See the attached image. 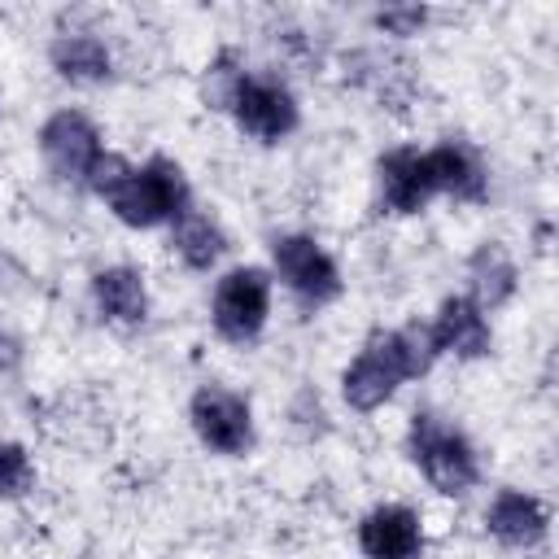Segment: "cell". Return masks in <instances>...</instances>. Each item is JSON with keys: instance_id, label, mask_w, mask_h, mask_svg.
<instances>
[{"instance_id": "30bf717a", "label": "cell", "mask_w": 559, "mask_h": 559, "mask_svg": "<svg viewBox=\"0 0 559 559\" xmlns=\"http://www.w3.org/2000/svg\"><path fill=\"white\" fill-rule=\"evenodd\" d=\"M424 166H428L432 197H454V201H467V205H480L489 197V170H485V162L476 157V148H467L459 140H445V144L424 148Z\"/></svg>"}, {"instance_id": "9c48e42d", "label": "cell", "mask_w": 559, "mask_h": 559, "mask_svg": "<svg viewBox=\"0 0 559 559\" xmlns=\"http://www.w3.org/2000/svg\"><path fill=\"white\" fill-rule=\"evenodd\" d=\"M362 559H415L424 550V524L402 502H380L358 520Z\"/></svg>"}, {"instance_id": "8992f818", "label": "cell", "mask_w": 559, "mask_h": 559, "mask_svg": "<svg viewBox=\"0 0 559 559\" xmlns=\"http://www.w3.org/2000/svg\"><path fill=\"white\" fill-rule=\"evenodd\" d=\"M188 424L197 432V441L214 454H245L253 445V411L240 393L223 389V384H201L188 402Z\"/></svg>"}, {"instance_id": "7a4b0ae2", "label": "cell", "mask_w": 559, "mask_h": 559, "mask_svg": "<svg viewBox=\"0 0 559 559\" xmlns=\"http://www.w3.org/2000/svg\"><path fill=\"white\" fill-rule=\"evenodd\" d=\"M188 201H192L188 179H183L179 162H170V157H148L144 166H131V175L105 197L109 214L135 231L175 223L188 210Z\"/></svg>"}, {"instance_id": "d6986e66", "label": "cell", "mask_w": 559, "mask_h": 559, "mask_svg": "<svg viewBox=\"0 0 559 559\" xmlns=\"http://www.w3.org/2000/svg\"><path fill=\"white\" fill-rule=\"evenodd\" d=\"M35 489V459L22 441H0V498H26Z\"/></svg>"}, {"instance_id": "5b68a950", "label": "cell", "mask_w": 559, "mask_h": 559, "mask_svg": "<svg viewBox=\"0 0 559 559\" xmlns=\"http://www.w3.org/2000/svg\"><path fill=\"white\" fill-rule=\"evenodd\" d=\"M271 266H275V280L301 301V306H328L341 297V266L336 258L306 231H288V236H275L271 245Z\"/></svg>"}, {"instance_id": "5bb4252c", "label": "cell", "mask_w": 559, "mask_h": 559, "mask_svg": "<svg viewBox=\"0 0 559 559\" xmlns=\"http://www.w3.org/2000/svg\"><path fill=\"white\" fill-rule=\"evenodd\" d=\"M92 301L100 310V319L109 323H122V328H135L148 319V284H144V271L118 262V266H100L92 275Z\"/></svg>"}, {"instance_id": "3957f363", "label": "cell", "mask_w": 559, "mask_h": 559, "mask_svg": "<svg viewBox=\"0 0 559 559\" xmlns=\"http://www.w3.org/2000/svg\"><path fill=\"white\" fill-rule=\"evenodd\" d=\"M406 450H411V463L424 472V480L445 498H463L480 485V459H476L472 441L428 411H419L411 419Z\"/></svg>"}, {"instance_id": "ffe728a7", "label": "cell", "mask_w": 559, "mask_h": 559, "mask_svg": "<svg viewBox=\"0 0 559 559\" xmlns=\"http://www.w3.org/2000/svg\"><path fill=\"white\" fill-rule=\"evenodd\" d=\"M371 22H376V31L393 35V39H411V35H419L428 26V9H419V4H393V9H380Z\"/></svg>"}, {"instance_id": "e0dca14e", "label": "cell", "mask_w": 559, "mask_h": 559, "mask_svg": "<svg viewBox=\"0 0 559 559\" xmlns=\"http://www.w3.org/2000/svg\"><path fill=\"white\" fill-rule=\"evenodd\" d=\"M170 249H175V258L188 266V271H210V266H218V258L227 253V231L210 218V214H201V210H183L175 223H170Z\"/></svg>"}, {"instance_id": "ba28073f", "label": "cell", "mask_w": 559, "mask_h": 559, "mask_svg": "<svg viewBox=\"0 0 559 559\" xmlns=\"http://www.w3.org/2000/svg\"><path fill=\"white\" fill-rule=\"evenodd\" d=\"M100 131L83 109H57L39 127V157L61 183H83L100 157Z\"/></svg>"}, {"instance_id": "7c38bea8", "label": "cell", "mask_w": 559, "mask_h": 559, "mask_svg": "<svg viewBox=\"0 0 559 559\" xmlns=\"http://www.w3.org/2000/svg\"><path fill=\"white\" fill-rule=\"evenodd\" d=\"M376 183H380V205L389 214H419L432 201V183H428V166H424V148H389L376 162Z\"/></svg>"}, {"instance_id": "9a60e30c", "label": "cell", "mask_w": 559, "mask_h": 559, "mask_svg": "<svg viewBox=\"0 0 559 559\" xmlns=\"http://www.w3.org/2000/svg\"><path fill=\"white\" fill-rule=\"evenodd\" d=\"M48 61L52 70L74 83V87H96L114 74V52L100 35L92 31H61L52 44H48Z\"/></svg>"}, {"instance_id": "44dd1931", "label": "cell", "mask_w": 559, "mask_h": 559, "mask_svg": "<svg viewBox=\"0 0 559 559\" xmlns=\"http://www.w3.org/2000/svg\"><path fill=\"white\" fill-rule=\"evenodd\" d=\"M127 175H131V162H127L122 153H109V148H105V153L92 162V170H87V179H83V183L105 201V197H109Z\"/></svg>"}, {"instance_id": "ac0fdd59", "label": "cell", "mask_w": 559, "mask_h": 559, "mask_svg": "<svg viewBox=\"0 0 559 559\" xmlns=\"http://www.w3.org/2000/svg\"><path fill=\"white\" fill-rule=\"evenodd\" d=\"M245 79H249V70L240 66V57H236L231 48H223V52H218V57L205 66V79H201V100H205V109L227 114Z\"/></svg>"}, {"instance_id": "4fadbf2b", "label": "cell", "mask_w": 559, "mask_h": 559, "mask_svg": "<svg viewBox=\"0 0 559 559\" xmlns=\"http://www.w3.org/2000/svg\"><path fill=\"white\" fill-rule=\"evenodd\" d=\"M485 528H489L502 546L528 550V546H537V542L546 537L550 511H546L542 498H533V493H524V489H498L493 502H489V511H485Z\"/></svg>"}, {"instance_id": "8fae6325", "label": "cell", "mask_w": 559, "mask_h": 559, "mask_svg": "<svg viewBox=\"0 0 559 559\" xmlns=\"http://www.w3.org/2000/svg\"><path fill=\"white\" fill-rule=\"evenodd\" d=\"M428 332H432L437 354H454V358H485V354H489V341H493L485 310H480L467 293L445 297V301L437 306Z\"/></svg>"}, {"instance_id": "277c9868", "label": "cell", "mask_w": 559, "mask_h": 559, "mask_svg": "<svg viewBox=\"0 0 559 559\" xmlns=\"http://www.w3.org/2000/svg\"><path fill=\"white\" fill-rule=\"evenodd\" d=\"M271 271L266 266H231L218 284H214V297H210V323L214 332L227 341V345H249L258 341V332L266 328L271 319Z\"/></svg>"}, {"instance_id": "2e32d148", "label": "cell", "mask_w": 559, "mask_h": 559, "mask_svg": "<svg viewBox=\"0 0 559 559\" xmlns=\"http://www.w3.org/2000/svg\"><path fill=\"white\" fill-rule=\"evenodd\" d=\"M467 297L489 314L498 306H507L520 288V271H515V258L498 245V240H485L472 258H467Z\"/></svg>"}, {"instance_id": "7402d4cb", "label": "cell", "mask_w": 559, "mask_h": 559, "mask_svg": "<svg viewBox=\"0 0 559 559\" xmlns=\"http://www.w3.org/2000/svg\"><path fill=\"white\" fill-rule=\"evenodd\" d=\"M17 362H22V345H17V336H9L0 328V371H13Z\"/></svg>"}, {"instance_id": "6da1fadb", "label": "cell", "mask_w": 559, "mask_h": 559, "mask_svg": "<svg viewBox=\"0 0 559 559\" xmlns=\"http://www.w3.org/2000/svg\"><path fill=\"white\" fill-rule=\"evenodd\" d=\"M437 345L428 323H402V328H376L362 349L349 358V367L341 371V397L349 411H380L384 402H393V393L424 376L437 362Z\"/></svg>"}, {"instance_id": "52a82bcc", "label": "cell", "mask_w": 559, "mask_h": 559, "mask_svg": "<svg viewBox=\"0 0 559 559\" xmlns=\"http://www.w3.org/2000/svg\"><path fill=\"white\" fill-rule=\"evenodd\" d=\"M227 114L258 144H280L301 122V105H297L293 87L280 83V79H266V74H249L240 83V92H236V100H231Z\"/></svg>"}]
</instances>
